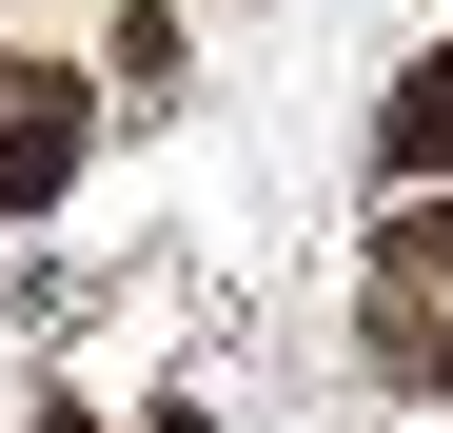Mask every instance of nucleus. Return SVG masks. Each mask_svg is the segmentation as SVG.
I'll return each instance as SVG.
<instances>
[{
  "instance_id": "1",
  "label": "nucleus",
  "mask_w": 453,
  "mask_h": 433,
  "mask_svg": "<svg viewBox=\"0 0 453 433\" xmlns=\"http://www.w3.org/2000/svg\"><path fill=\"white\" fill-rule=\"evenodd\" d=\"M355 354H374V375H414V394H453V197H414L395 237H374V296H355Z\"/></svg>"
},
{
  "instance_id": "2",
  "label": "nucleus",
  "mask_w": 453,
  "mask_h": 433,
  "mask_svg": "<svg viewBox=\"0 0 453 433\" xmlns=\"http://www.w3.org/2000/svg\"><path fill=\"white\" fill-rule=\"evenodd\" d=\"M80 138H99V99L59 80V59H0V216H40L80 178Z\"/></svg>"
},
{
  "instance_id": "3",
  "label": "nucleus",
  "mask_w": 453,
  "mask_h": 433,
  "mask_svg": "<svg viewBox=\"0 0 453 433\" xmlns=\"http://www.w3.org/2000/svg\"><path fill=\"white\" fill-rule=\"evenodd\" d=\"M374 158H395V178H453V40L414 59L395 99H374Z\"/></svg>"
},
{
  "instance_id": "4",
  "label": "nucleus",
  "mask_w": 453,
  "mask_h": 433,
  "mask_svg": "<svg viewBox=\"0 0 453 433\" xmlns=\"http://www.w3.org/2000/svg\"><path fill=\"white\" fill-rule=\"evenodd\" d=\"M40 433H99V414H40Z\"/></svg>"
},
{
  "instance_id": "5",
  "label": "nucleus",
  "mask_w": 453,
  "mask_h": 433,
  "mask_svg": "<svg viewBox=\"0 0 453 433\" xmlns=\"http://www.w3.org/2000/svg\"><path fill=\"white\" fill-rule=\"evenodd\" d=\"M158 433H197V414H158Z\"/></svg>"
}]
</instances>
